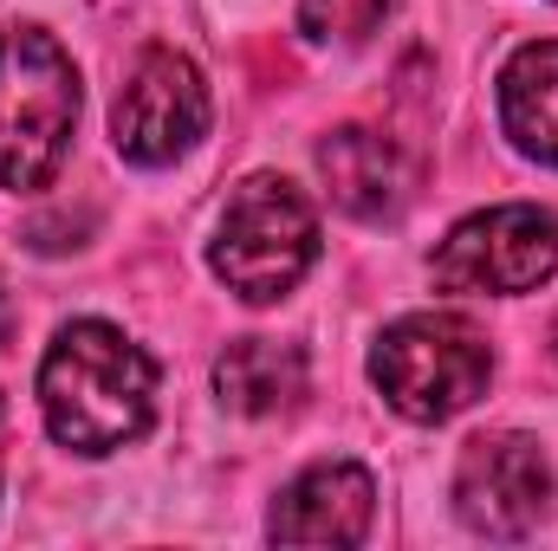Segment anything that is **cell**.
<instances>
[{
  "mask_svg": "<svg viewBox=\"0 0 558 551\" xmlns=\"http://www.w3.org/2000/svg\"><path fill=\"white\" fill-rule=\"evenodd\" d=\"M318 175L331 188V201L357 221H397L403 201H410V175H403V156L384 131H331L318 143Z\"/></svg>",
  "mask_w": 558,
  "mask_h": 551,
  "instance_id": "cell-9",
  "label": "cell"
},
{
  "mask_svg": "<svg viewBox=\"0 0 558 551\" xmlns=\"http://www.w3.org/2000/svg\"><path fill=\"white\" fill-rule=\"evenodd\" d=\"M487 377H494V351L454 311H410L384 325L371 351V383L410 421H454L487 396Z\"/></svg>",
  "mask_w": 558,
  "mask_h": 551,
  "instance_id": "cell-4",
  "label": "cell"
},
{
  "mask_svg": "<svg viewBox=\"0 0 558 551\" xmlns=\"http://www.w3.org/2000/svg\"><path fill=\"white\" fill-rule=\"evenodd\" d=\"M500 124L520 156L558 169V39L520 46L500 65Z\"/></svg>",
  "mask_w": 558,
  "mask_h": 551,
  "instance_id": "cell-10",
  "label": "cell"
},
{
  "mask_svg": "<svg viewBox=\"0 0 558 551\" xmlns=\"http://www.w3.org/2000/svg\"><path fill=\"white\" fill-rule=\"evenodd\" d=\"M377 519V480L357 461H318L305 467L267 513L274 546H364Z\"/></svg>",
  "mask_w": 558,
  "mask_h": 551,
  "instance_id": "cell-8",
  "label": "cell"
},
{
  "mask_svg": "<svg viewBox=\"0 0 558 551\" xmlns=\"http://www.w3.org/2000/svg\"><path fill=\"white\" fill-rule=\"evenodd\" d=\"M78 131V65L46 26L0 33V188L33 195L65 169Z\"/></svg>",
  "mask_w": 558,
  "mask_h": 551,
  "instance_id": "cell-2",
  "label": "cell"
},
{
  "mask_svg": "<svg viewBox=\"0 0 558 551\" xmlns=\"http://www.w3.org/2000/svg\"><path fill=\"white\" fill-rule=\"evenodd\" d=\"M202 137H208V85H202L195 59H182L175 46L137 52L131 78L118 85V105H111L118 156L137 169H169Z\"/></svg>",
  "mask_w": 558,
  "mask_h": 551,
  "instance_id": "cell-6",
  "label": "cell"
},
{
  "mask_svg": "<svg viewBox=\"0 0 558 551\" xmlns=\"http://www.w3.org/2000/svg\"><path fill=\"white\" fill-rule=\"evenodd\" d=\"M39 415L72 454H118L156 415V357L105 318H72L39 357Z\"/></svg>",
  "mask_w": 558,
  "mask_h": 551,
  "instance_id": "cell-1",
  "label": "cell"
},
{
  "mask_svg": "<svg viewBox=\"0 0 558 551\" xmlns=\"http://www.w3.org/2000/svg\"><path fill=\"white\" fill-rule=\"evenodd\" d=\"M428 273L441 292H487V298H520L539 292L558 273V215L533 201H500L448 228L435 247Z\"/></svg>",
  "mask_w": 558,
  "mask_h": 551,
  "instance_id": "cell-5",
  "label": "cell"
},
{
  "mask_svg": "<svg viewBox=\"0 0 558 551\" xmlns=\"http://www.w3.org/2000/svg\"><path fill=\"white\" fill-rule=\"evenodd\" d=\"M7 338H13V305H7V292H0V351H7Z\"/></svg>",
  "mask_w": 558,
  "mask_h": 551,
  "instance_id": "cell-13",
  "label": "cell"
},
{
  "mask_svg": "<svg viewBox=\"0 0 558 551\" xmlns=\"http://www.w3.org/2000/svg\"><path fill=\"white\" fill-rule=\"evenodd\" d=\"M215 396L234 415H279L305 396V351L279 338H234L215 357Z\"/></svg>",
  "mask_w": 558,
  "mask_h": 551,
  "instance_id": "cell-11",
  "label": "cell"
},
{
  "mask_svg": "<svg viewBox=\"0 0 558 551\" xmlns=\"http://www.w3.org/2000/svg\"><path fill=\"white\" fill-rule=\"evenodd\" d=\"M390 13H397V0H299V33L318 46H357Z\"/></svg>",
  "mask_w": 558,
  "mask_h": 551,
  "instance_id": "cell-12",
  "label": "cell"
},
{
  "mask_svg": "<svg viewBox=\"0 0 558 551\" xmlns=\"http://www.w3.org/2000/svg\"><path fill=\"white\" fill-rule=\"evenodd\" d=\"M0 421H7V415H0Z\"/></svg>",
  "mask_w": 558,
  "mask_h": 551,
  "instance_id": "cell-14",
  "label": "cell"
},
{
  "mask_svg": "<svg viewBox=\"0 0 558 551\" xmlns=\"http://www.w3.org/2000/svg\"><path fill=\"white\" fill-rule=\"evenodd\" d=\"M312 260H318V215L305 188L267 169L247 175L215 221V247H208L215 279L247 305H274L312 273Z\"/></svg>",
  "mask_w": 558,
  "mask_h": 551,
  "instance_id": "cell-3",
  "label": "cell"
},
{
  "mask_svg": "<svg viewBox=\"0 0 558 551\" xmlns=\"http://www.w3.org/2000/svg\"><path fill=\"white\" fill-rule=\"evenodd\" d=\"M553 506V461L533 434H481L454 467V513L481 539H526Z\"/></svg>",
  "mask_w": 558,
  "mask_h": 551,
  "instance_id": "cell-7",
  "label": "cell"
}]
</instances>
